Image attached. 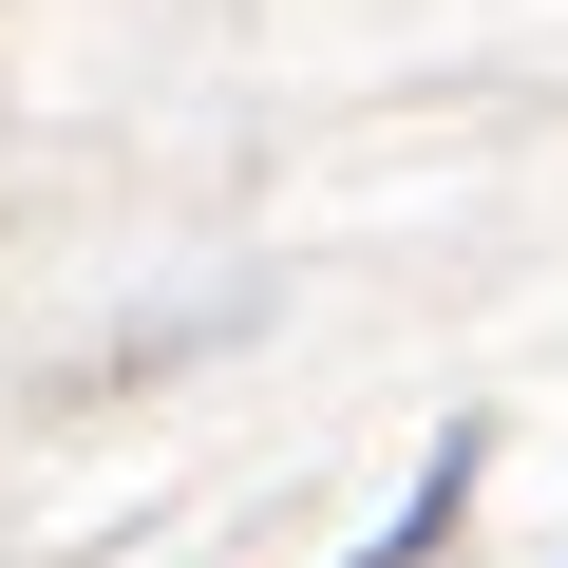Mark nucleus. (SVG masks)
Instances as JSON below:
<instances>
[{"label": "nucleus", "mask_w": 568, "mask_h": 568, "mask_svg": "<svg viewBox=\"0 0 568 568\" xmlns=\"http://www.w3.org/2000/svg\"><path fill=\"white\" fill-rule=\"evenodd\" d=\"M474 455H493V436L455 417V436H436V474H417V511H398V530H379L361 568H436V549H455V511H474Z\"/></svg>", "instance_id": "nucleus-1"}]
</instances>
